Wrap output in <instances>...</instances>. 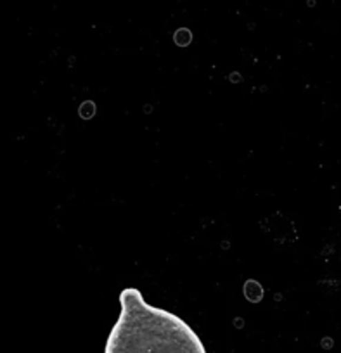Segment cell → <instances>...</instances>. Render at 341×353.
<instances>
[{"instance_id":"cell-1","label":"cell","mask_w":341,"mask_h":353,"mask_svg":"<svg viewBox=\"0 0 341 353\" xmlns=\"http://www.w3.org/2000/svg\"><path fill=\"white\" fill-rule=\"evenodd\" d=\"M120 305L104 353H206L197 332L182 317L149 305L137 288L121 290Z\"/></svg>"}]
</instances>
